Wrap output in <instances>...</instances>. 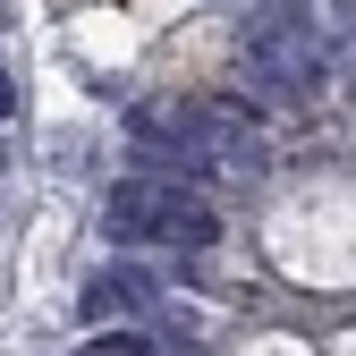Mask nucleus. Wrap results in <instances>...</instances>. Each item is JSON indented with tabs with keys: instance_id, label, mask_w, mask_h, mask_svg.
<instances>
[{
	"instance_id": "f257e3e1",
	"label": "nucleus",
	"mask_w": 356,
	"mask_h": 356,
	"mask_svg": "<svg viewBox=\"0 0 356 356\" xmlns=\"http://www.w3.org/2000/svg\"><path fill=\"white\" fill-rule=\"evenodd\" d=\"M153 238H170V246H204V238H212V212H204L195 195H161V220H153Z\"/></svg>"
}]
</instances>
